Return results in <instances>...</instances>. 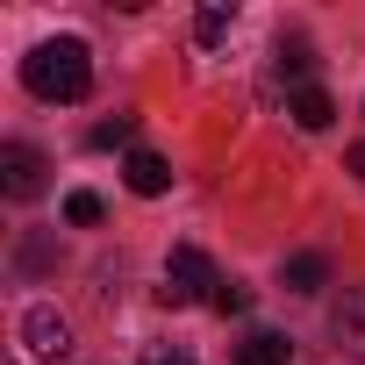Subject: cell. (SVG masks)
<instances>
[{
	"label": "cell",
	"mask_w": 365,
	"mask_h": 365,
	"mask_svg": "<svg viewBox=\"0 0 365 365\" xmlns=\"http://www.w3.org/2000/svg\"><path fill=\"white\" fill-rule=\"evenodd\" d=\"M22 86H29L36 101H86V93H93V58H86V43H79V36L36 43V51L22 58Z\"/></svg>",
	"instance_id": "1"
},
{
	"label": "cell",
	"mask_w": 365,
	"mask_h": 365,
	"mask_svg": "<svg viewBox=\"0 0 365 365\" xmlns=\"http://www.w3.org/2000/svg\"><path fill=\"white\" fill-rule=\"evenodd\" d=\"M215 287H222V279H215V258H208L201 244H172V258H165V287H158L172 308L215 301Z\"/></svg>",
	"instance_id": "2"
},
{
	"label": "cell",
	"mask_w": 365,
	"mask_h": 365,
	"mask_svg": "<svg viewBox=\"0 0 365 365\" xmlns=\"http://www.w3.org/2000/svg\"><path fill=\"white\" fill-rule=\"evenodd\" d=\"M0 187L15 201H36L43 194V150L36 143H0Z\"/></svg>",
	"instance_id": "3"
},
{
	"label": "cell",
	"mask_w": 365,
	"mask_h": 365,
	"mask_svg": "<svg viewBox=\"0 0 365 365\" xmlns=\"http://www.w3.org/2000/svg\"><path fill=\"white\" fill-rule=\"evenodd\" d=\"M22 344H29L36 358H65V351H72V322H65L58 308H29V315H22Z\"/></svg>",
	"instance_id": "4"
},
{
	"label": "cell",
	"mask_w": 365,
	"mask_h": 365,
	"mask_svg": "<svg viewBox=\"0 0 365 365\" xmlns=\"http://www.w3.org/2000/svg\"><path fill=\"white\" fill-rule=\"evenodd\" d=\"M122 179H129V194H143V201H158V194L172 187V165H165L158 150H129V165H122Z\"/></svg>",
	"instance_id": "5"
},
{
	"label": "cell",
	"mask_w": 365,
	"mask_h": 365,
	"mask_svg": "<svg viewBox=\"0 0 365 365\" xmlns=\"http://www.w3.org/2000/svg\"><path fill=\"white\" fill-rule=\"evenodd\" d=\"M279 287H287V294H322V287H329V258H322V251H294V258L279 265Z\"/></svg>",
	"instance_id": "6"
},
{
	"label": "cell",
	"mask_w": 365,
	"mask_h": 365,
	"mask_svg": "<svg viewBox=\"0 0 365 365\" xmlns=\"http://www.w3.org/2000/svg\"><path fill=\"white\" fill-rule=\"evenodd\" d=\"M237 365H294V344H287L279 329H251V336L237 344Z\"/></svg>",
	"instance_id": "7"
},
{
	"label": "cell",
	"mask_w": 365,
	"mask_h": 365,
	"mask_svg": "<svg viewBox=\"0 0 365 365\" xmlns=\"http://www.w3.org/2000/svg\"><path fill=\"white\" fill-rule=\"evenodd\" d=\"M287 115H294L301 129H329V122H336V101H329L322 86H294V101H287Z\"/></svg>",
	"instance_id": "8"
},
{
	"label": "cell",
	"mask_w": 365,
	"mask_h": 365,
	"mask_svg": "<svg viewBox=\"0 0 365 365\" xmlns=\"http://www.w3.org/2000/svg\"><path fill=\"white\" fill-rule=\"evenodd\" d=\"M336 344H344L351 358H365V287L344 294V308H336Z\"/></svg>",
	"instance_id": "9"
},
{
	"label": "cell",
	"mask_w": 365,
	"mask_h": 365,
	"mask_svg": "<svg viewBox=\"0 0 365 365\" xmlns=\"http://www.w3.org/2000/svg\"><path fill=\"white\" fill-rule=\"evenodd\" d=\"M230 22H237L230 8H201V15H194V43H201V51H215V43L230 36Z\"/></svg>",
	"instance_id": "10"
},
{
	"label": "cell",
	"mask_w": 365,
	"mask_h": 365,
	"mask_svg": "<svg viewBox=\"0 0 365 365\" xmlns=\"http://www.w3.org/2000/svg\"><path fill=\"white\" fill-rule=\"evenodd\" d=\"M279 72H287V79H308V72H315V51H308L301 36H287V43H279Z\"/></svg>",
	"instance_id": "11"
},
{
	"label": "cell",
	"mask_w": 365,
	"mask_h": 365,
	"mask_svg": "<svg viewBox=\"0 0 365 365\" xmlns=\"http://www.w3.org/2000/svg\"><path fill=\"white\" fill-rule=\"evenodd\" d=\"M129 136H136V115H115V122L93 129V150H115V143H129Z\"/></svg>",
	"instance_id": "12"
},
{
	"label": "cell",
	"mask_w": 365,
	"mask_h": 365,
	"mask_svg": "<svg viewBox=\"0 0 365 365\" xmlns=\"http://www.w3.org/2000/svg\"><path fill=\"white\" fill-rule=\"evenodd\" d=\"M136 365H194V351H187V344H150Z\"/></svg>",
	"instance_id": "13"
},
{
	"label": "cell",
	"mask_w": 365,
	"mask_h": 365,
	"mask_svg": "<svg viewBox=\"0 0 365 365\" xmlns=\"http://www.w3.org/2000/svg\"><path fill=\"white\" fill-rule=\"evenodd\" d=\"M65 222H79V230L101 222V194H72V201H65Z\"/></svg>",
	"instance_id": "14"
},
{
	"label": "cell",
	"mask_w": 365,
	"mask_h": 365,
	"mask_svg": "<svg viewBox=\"0 0 365 365\" xmlns=\"http://www.w3.org/2000/svg\"><path fill=\"white\" fill-rule=\"evenodd\" d=\"M244 308H251V294H244L237 279H222V287H215V315H244Z\"/></svg>",
	"instance_id": "15"
}]
</instances>
